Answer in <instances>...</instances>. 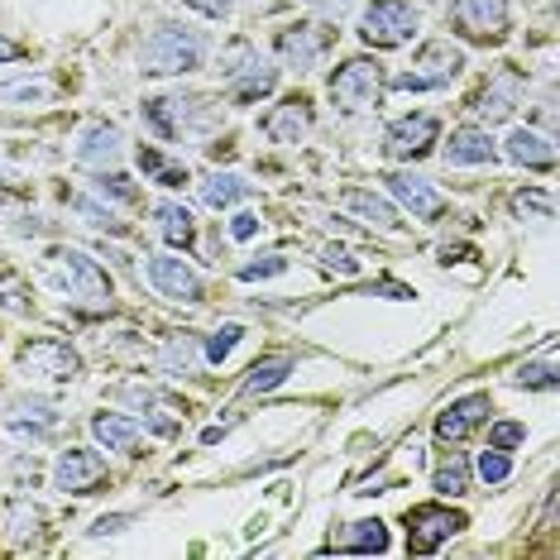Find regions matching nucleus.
Wrapping results in <instances>:
<instances>
[{
	"label": "nucleus",
	"instance_id": "nucleus-28",
	"mask_svg": "<svg viewBox=\"0 0 560 560\" xmlns=\"http://www.w3.org/2000/svg\"><path fill=\"white\" fill-rule=\"evenodd\" d=\"M197 192H201V207H211V211H231L235 201H245L249 197V183L240 173H207L197 183Z\"/></svg>",
	"mask_w": 560,
	"mask_h": 560
},
{
	"label": "nucleus",
	"instance_id": "nucleus-11",
	"mask_svg": "<svg viewBox=\"0 0 560 560\" xmlns=\"http://www.w3.org/2000/svg\"><path fill=\"white\" fill-rule=\"evenodd\" d=\"M436 144H441V120L427 116V110H407V116H398L384 130V154L393 163H417Z\"/></svg>",
	"mask_w": 560,
	"mask_h": 560
},
{
	"label": "nucleus",
	"instance_id": "nucleus-12",
	"mask_svg": "<svg viewBox=\"0 0 560 560\" xmlns=\"http://www.w3.org/2000/svg\"><path fill=\"white\" fill-rule=\"evenodd\" d=\"M120 398L135 407L139 417H144V431H154V436H177L187 422V402L183 398H173V393H163L159 384H125L120 388Z\"/></svg>",
	"mask_w": 560,
	"mask_h": 560
},
{
	"label": "nucleus",
	"instance_id": "nucleus-1",
	"mask_svg": "<svg viewBox=\"0 0 560 560\" xmlns=\"http://www.w3.org/2000/svg\"><path fill=\"white\" fill-rule=\"evenodd\" d=\"M44 269H48V283L58 288V298L68 302L72 312L101 316V312L116 307V288H110V273L101 269L92 254H82V249H54Z\"/></svg>",
	"mask_w": 560,
	"mask_h": 560
},
{
	"label": "nucleus",
	"instance_id": "nucleus-47",
	"mask_svg": "<svg viewBox=\"0 0 560 560\" xmlns=\"http://www.w3.org/2000/svg\"><path fill=\"white\" fill-rule=\"evenodd\" d=\"M30 58V48H24L20 39H5V34H0V68H5V62H24Z\"/></svg>",
	"mask_w": 560,
	"mask_h": 560
},
{
	"label": "nucleus",
	"instance_id": "nucleus-21",
	"mask_svg": "<svg viewBox=\"0 0 560 560\" xmlns=\"http://www.w3.org/2000/svg\"><path fill=\"white\" fill-rule=\"evenodd\" d=\"M259 130L273 139V144H302L312 135V101L307 96H283L269 116L259 120Z\"/></svg>",
	"mask_w": 560,
	"mask_h": 560
},
{
	"label": "nucleus",
	"instance_id": "nucleus-44",
	"mask_svg": "<svg viewBox=\"0 0 560 560\" xmlns=\"http://www.w3.org/2000/svg\"><path fill=\"white\" fill-rule=\"evenodd\" d=\"M264 231V221L254 211H235V221H231V240H240V245H245V240H254Z\"/></svg>",
	"mask_w": 560,
	"mask_h": 560
},
{
	"label": "nucleus",
	"instance_id": "nucleus-36",
	"mask_svg": "<svg viewBox=\"0 0 560 560\" xmlns=\"http://www.w3.org/2000/svg\"><path fill=\"white\" fill-rule=\"evenodd\" d=\"M240 340H245V326H240V322H225V326L207 340V346H201V360H207V364H225Z\"/></svg>",
	"mask_w": 560,
	"mask_h": 560
},
{
	"label": "nucleus",
	"instance_id": "nucleus-20",
	"mask_svg": "<svg viewBox=\"0 0 560 560\" xmlns=\"http://www.w3.org/2000/svg\"><path fill=\"white\" fill-rule=\"evenodd\" d=\"M340 211H350L354 221L374 225V231H402V215H398V201H388L384 192H374V187H346V192L336 197Z\"/></svg>",
	"mask_w": 560,
	"mask_h": 560
},
{
	"label": "nucleus",
	"instance_id": "nucleus-26",
	"mask_svg": "<svg viewBox=\"0 0 560 560\" xmlns=\"http://www.w3.org/2000/svg\"><path fill=\"white\" fill-rule=\"evenodd\" d=\"M330 551H346V556H384V551H388V527H384L378 517L346 522V527L330 537Z\"/></svg>",
	"mask_w": 560,
	"mask_h": 560
},
{
	"label": "nucleus",
	"instance_id": "nucleus-42",
	"mask_svg": "<svg viewBox=\"0 0 560 560\" xmlns=\"http://www.w3.org/2000/svg\"><path fill=\"white\" fill-rule=\"evenodd\" d=\"M278 273H288V259L283 254H264V259H254L240 269V283H259V278H278Z\"/></svg>",
	"mask_w": 560,
	"mask_h": 560
},
{
	"label": "nucleus",
	"instance_id": "nucleus-7",
	"mask_svg": "<svg viewBox=\"0 0 560 560\" xmlns=\"http://www.w3.org/2000/svg\"><path fill=\"white\" fill-rule=\"evenodd\" d=\"M460 72H465V48L460 44L427 39L412 54V68L393 78V86H398V92H441V86H451Z\"/></svg>",
	"mask_w": 560,
	"mask_h": 560
},
{
	"label": "nucleus",
	"instance_id": "nucleus-16",
	"mask_svg": "<svg viewBox=\"0 0 560 560\" xmlns=\"http://www.w3.org/2000/svg\"><path fill=\"white\" fill-rule=\"evenodd\" d=\"M326 48H330V34L322 30V24H288V30H278V39H273L278 62H283V68H292V72L322 68Z\"/></svg>",
	"mask_w": 560,
	"mask_h": 560
},
{
	"label": "nucleus",
	"instance_id": "nucleus-3",
	"mask_svg": "<svg viewBox=\"0 0 560 560\" xmlns=\"http://www.w3.org/2000/svg\"><path fill=\"white\" fill-rule=\"evenodd\" d=\"M144 125L159 139L177 144L183 135H207V130H215V106H211L207 96H192V92H163V96H149L144 101Z\"/></svg>",
	"mask_w": 560,
	"mask_h": 560
},
{
	"label": "nucleus",
	"instance_id": "nucleus-15",
	"mask_svg": "<svg viewBox=\"0 0 560 560\" xmlns=\"http://www.w3.org/2000/svg\"><path fill=\"white\" fill-rule=\"evenodd\" d=\"M144 278L149 288L159 292V298L168 302H187V307H197L201 302V278L187 259H177V254H149L144 259Z\"/></svg>",
	"mask_w": 560,
	"mask_h": 560
},
{
	"label": "nucleus",
	"instance_id": "nucleus-48",
	"mask_svg": "<svg viewBox=\"0 0 560 560\" xmlns=\"http://www.w3.org/2000/svg\"><path fill=\"white\" fill-rule=\"evenodd\" d=\"M221 436H225V427H207V431H201V441H207V445H215Z\"/></svg>",
	"mask_w": 560,
	"mask_h": 560
},
{
	"label": "nucleus",
	"instance_id": "nucleus-41",
	"mask_svg": "<svg viewBox=\"0 0 560 560\" xmlns=\"http://www.w3.org/2000/svg\"><path fill=\"white\" fill-rule=\"evenodd\" d=\"M517 388H556V360L546 354L541 364H522L517 369Z\"/></svg>",
	"mask_w": 560,
	"mask_h": 560
},
{
	"label": "nucleus",
	"instance_id": "nucleus-35",
	"mask_svg": "<svg viewBox=\"0 0 560 560\" xmlns=\"http://www.w3.org/2000/svg\"><path fill=\"white\" fill-rule=\"evenodd\" d=\"M72 201V211H78L82 215V221L86 225H92V231H106V235H125V221H116V211H110V207H101V201L96 197H68Z\"/></svg>",
	"mask_w": 560,
	"mask_h": 560
},
{
	"label": "nucleus",
	"instance_id": "nucleus-29",
	"mask_svg": "<svg viewBox=\"0 0 560 560\" xmlns=\"http://www.w3.org/2000/svg\"><path fill=\"white\" fill-rule=\"evenodd\" d=\"M469 475H475V465H469L460 451H451L436 465V475H431V489H436L441 499H465V493H469Z\"/></svg>",
	"mask_w": 560,
	"mask_h": 560
},
{
	"label": "nucleus",
	"instance_id": "nucleus-33",
	"mask_svg": "<svg viewBox=\"0 0 560 560\" xmlns=\"http://www.w3.org/2000/svg\"><path fill=\"white\" fill-rule=\"evenodd\" d=\"M508 211H513L517 221H537V225L556 221V201L546 187H522V192H513L508 197Z\"/></svg>",
	"mask_w": 560,
	"mask_h": 560
},
{
	"label": "nucleus",
	"instance_id": "nucleus-13",
	"mask_svg": "<svg viewBox=\"0 0 560 560\" xmlns=\"http://www.w3.org/2000/svg\"><path fill=\"white\" fill-rule=\"evenodd\" d=\"M106 479H110V465L101 451H92V445H68V451H58L54 489L72 493V499H86V493H96Z\"/></svg>",
	"mask_w": 560,
	"mask_h": 560
},
{
	"label": "nucleus",
	"instance_id": "nucleus-10",
	"mask_svg": "<svg viewBox=\"0 0 560 560\" xmlns=\"http://www.w3.org/2000/svg\"><path fill=\"white\" fill-rule=\"evenodd\" d=\"M469 522L465 513H455V508L445 503H417L407 508V551L412 556H436L445 541L455 537V532H465Z\"/></svg>",
	"mask_w": 560,
	"mask_h": 560
},
{
	"label": "nucleus",
	"instance_id": "nucleus-39",
	"mask_svg": "<svg viewBox=\"0 0 560 560\" xmlns=\"http://www.w3.org/2000/svg\"><path fill=\"white\" fill-rule=\"evenodd\" d=\"M475 475L483 479V483H503L508 475H513V455L508 451H479V460H475Z\"/></svg>",
	"mask_w": 560,
	"mask_h": 560
},
{
	"label": "nucleus",
	"instance_id": "nucleus-17",
	"mask_svg": "<svg viewBox=\"0 0 560 560\" xmlns=\"http://www.w3.org/2000/svg\"><path fill=\"white\" fill-rule=\"evenodd\" d=\"M517 96H522V72L503 68V72H493V78L475 92L469 110H475V120H483V125H503L517 110Z\"/></svg>",
	"mask_w": 560,
	"mask_h": 560
},
{
	"label": "nucleus",
	"instance_id": "nucleus-34",
	"mask_svg": "<svg viewBox=\"0 0 560 560\" xmlns=\"http://www.w3.org/2000/svg\"><path fill=\"white\" fill-rule=\"evenodd\" d=\"M135 163H139V173H149V177H159L163 187H183L187 183V168H177V163H168L159 154L154 144H139V154H135Z\"/></svg>",
	"mask_w": 560,
	"mask_h": 560
},
{
	"label": "nucleus",
	"instance_id": "nucleus-6",
	"mask_svg": "<svg viewBox=\"0 0 560 560\" xmlns=\"http://www.w3.org/2000/svg\"><path fill=\"white\" fill-rule=\"evenodd\" d=\"M417 30H422V15H417L412 0H369L360 10V39L378 54L412 44Z\"/></svg>",
	"mask_w": 560,
	"mask_h": 560
},
{
	"label": "nucleus",
	"instance_id": "nucleus-14",
	"mask_svg": "<svg viewBox=\"0 0 560 560\" xmlns=\"http://www.w3.org/2000/svg\"><path fill=\"white\" fill-rule=\"evenodd\" d=\"M393 201H398L402 211H412V221H445L451 215V201H445V192H436V183H427L422 173L412 168H398L384 177Z\"/></svg>",
	"mask_w": 560,
	"mask_h": 560
},
{
	"label": "nucleus",
	"instance_id": "nucleus-25",
	"mask_svg": "<svg viewBox=\"0 0 560 560\" xmlns=\"http://www.w3.org/2000/svg\"><path fill=\"white\" fill-rule=\"evenodd\" d=\"M503 154L517 163V168H532V173H551L556 168V144L551 135H537V130H513L503 139Z\"/></svg>",
	"mask_w": 560,
	"mask_h": 560
},
{
	"label": "nucleus",
	"instance_id": "nucleus-27",
	"mask_svg": "<svg viewBox=\"0 0 560 560\" xmlns=\"http://www.w3.org/2000/svg\"><path fill=\"white\" fill-rule=\"evenodd\" d=\"M154 221H159V235L168 240L173 249H192L197 245V215L187 211L183 201H159Z\"/></svg>",
	"mask_w": 560,
	"mask_h": 560
},
{
	"label": "nucleus",
	"instance_id": "nucleus-19",
	"mask_svg": "<svg viewBox=\"0 0 560 560\" xmlns=\"http://www.w3.org/2000/svg\"><path fill=\"white\" fill-rule=\"evenodd\" d=\"M441 159H445V168H489V163H499V144L479 125H460V130H451V139H445Z\"/></svg>",
	"mask_w": 560,
	"mask_h": 560
},
{
	"label": "nucleus",
	"instance_id": "nucleus-43",
	"mask_svg": "<svg viewBox=\"0 0 560 560\" xmlns=\"http://www.w3.org/2000/svg\"><path fill=\"white\" fill-rule=\"evenodd\" d=\"M322 264H326V269H336V273H360V259H354L350 249H340V245H326Z\"/></svg>",
	"mask_w": 560,
	"mask_h": 560
},
{
	"label": "nucleus",
	"instance_id": "nucleus-2",
	"mask_svg": "<svg viewBox=\"0 0 560 560\" xmlns=\"http://www.w3.org/2000/svg\"><path fill=\"white\" fill-rule=\"evenodd\" d=\"M207 34L197 24H183V20H163L144 34L139 44V72L144 78H183V72H197L207 62Z\"/></svg>",
	"mask_w": 560,
	"mask_h": 560
},
{
	"label": "nucleus",
	"instance_id": "nucleus-9",
	"mask_svg": "<svg viewBox=\"0 0 560 560\" xmlns=\"http://www.w3.org/2000/svg\"><path fill=\"white\" fill-rule=\"evenodd\" d=\"M326 92L336 101V110L364 116V110H374L378 96H384V68H378L374 58H346L336 72H330Z\"/></svg>",
	"mask_w": 560,
	"mask_h": 560
},
{
	"label": "nucleus",
	"instance_id": "nucleus-38",
	"mask_svg": "<svg viewBox=\"0 0 560 560\" xmlns=\"http://www.w3.org/2000/svg\"><path fill=\"white\" fill-rule=\"evenodd\" d=\"M39 527H44V513H39V508L24 503V499L10 503V537H15V541H30V537H39Z\"/></svg>",
	"mask_w": 560,
	"mask_h": 560
},
{
	"label": "nucleus",
	"instance_id": "nucleus-23",
	"mask_svg": "<svg viewBox=\"0 0 560 560\" xmlns=\"http://www.w3.org/2000/svg\"><path fill=\"white\" fill-rule=\"evenodd\" d=\"M92 436L106 445V451L144 455L139 451V445H144V427H139V417H130V412H96L92 417Z\"/></svg>",
	"mask_w": 560,
	"mask_h": 560
},
{
	"label": "nucleus",
	"instance_id": "nucleus-24",
	"mask_svg": "<svg viewBox=\"0 0 560 560\" xmlns=\"http://www.w3.org/2000/svg\"><path fill=\"white\" fill-rule=\"evenodd\" d=\"M58 422V407L48 398H34V393H20V398H10V431L15 436H30V441H44L48 431Z\"/></svg>",
	"mask_w": 560,
	"mask_h": 560
},
{
	"label": "nucleus",
	"instance_id": "nucleus-8",
	"mask_svg": "<svg viewBox=\"0 0 560 560\" xmlns=\"http://www.w3.org/2000/svg\"><path fill=\"white\" fill-rule=\"evenodd\" d=\"M445 20H451V30L460 34L465 44H479V48H499L508 34H513V10H508V0H451Z\"/></svg>",
	"mask_w": 560,
	"mask_h": 560
},
{
	"label": "nucleus",
	"instance_id": "nucleus-30",
	"mask_svg": "<svg viewBox=\"0 0 560 560\" xmlns=\"http://www.w3.org/2000/svg\"><path fill=\"white\" fill-rule=\"evenodd\" d=\"M159 364H163V374H197V364H201V340L197 336H168V346L159 350Z\"/></svg>",
	"mask_w": 560,
	"mask_h": 560
},
{
	"label": "nucleus",
	"instance_id": "nucleus-32",
	"mask_svg": "<svg viewBox=\"0 0 560 560\" xmlns=\"http://www.w3.org/2000/svg\"><path fill=\"white\" fill-rule=\"evenodd\" d=\"M48 101H54V82L48 78L0 82V106H48Z\"/></svg>",
	"mask_w": 560,
	"mask_h": 560
},
{
	"label": "nucleus",
	"instance_id": "nucleus-4",
	"mask_svg": "<svg viewBox=\"0 0 560 560\" xmlns=\"http://www.w3.org/2000/svg\"><path fill=\"white\" fill-rule=\"evenodd\" d=\"M221 86L235 106H254L278 86V68H269L249 39H231L221 48Z\"/></svg>",
	"mask_w": 560,
	"mask_h": 560
},
{
	"label": "nucleus",
	"instance_id": "nucleus-18",
	"mask_svg": "<svg viewBox=\"0 0 560 560\" xmlns=\"http://www.w3.org/2000/svg\"><path fill=\"white\" fill-rule=\"evenodd\" d=\"M72 159L82 163V168H92V173H110L116 163L125 159V139L116 125H106V120H92L86 130L78 135V149H72Z\"/></svg>",
	"mask_w": 560,
	"mask_h": 560
},
{
	"label": "nucleus",
	"instance_id": "nucleus-40",
	"mask_svg": "<svg viewBox=\"0 0 560 560\" xmlns=\"http://www.w3.org/2000/svg\"><path fill=\"white\" fill-rule=\"evenodd\" d=\"M522 441H527V427L513 422V417H503V422H489V445H493V451H517Z\"/></svg>",
	"mask_w": 560,
	"mask_h": 560
},
{
	"label": "nucleus",
	"instance_id": "nucleus-45",
	"mask_svg": "<svg viewBox=\"0 0 560 560\" xmlns=\"http://www.w3.org/2000/svg\"><path fill=\"white\" fill-rule=\"evenodd\" d=\"M130 522H135L130 513H110V517H96V522H92V537H120V532L130 527Z\"/></svg>",
	"mask_w": 560,
	"mask_h": 560
},
{
	"label": "nucleus",
	"instance_id": "nucleus-46",
	"mask_svg": "<svg viewBox=\"0 0 560 560\" xmlns=\"http://www.w3.org/2000/svg\"><path fill=\"white\" fill-rule=\"evenodd\" d=\"M183 5H192L197 15H207V20H225L235 10V0H183Z\"/></svg>",
	"mask_w": 560,
	"mask_h": 560
},
{
	"label": "nucleus",
	"instance_id": "nucleus-22",
	"mask_svg": "<svg viewBox=\"0 0 560 560\" xmlns=\"http://www.w3.org/2000/svg\"><path fill=\"white\" fill-rule=\"evenodd\" d=\"M489 412H493V398L489 393H469V398H455L445 412L436 417V436L441 441H465L469 431H479L483 422H489Z\"/></svg>",
	"mask_w": 560,
	"mask_h": 560
},
{
	"label": "nucleus",
	"instance_id": "nucleus-31",
	"mask_svg": "<svg viewBox=\"0 0 560 560\" xmlns=\"http://www.w3.org/2000/svg\"><path fill=\"white\" fill-rule=\"evenodd\" d=\"M292 374V354H264L259 364H249V378H245V398H259V393L278 388L283 378Z\"/></svg>",
	"mask_w": 560,
	"mask_h": 560
},
{
	"label": "nucleus",
	"instance_id": "nucleus-5",
	"mask_svg": "<svg viewBox=\"0 0 560 560\" xmlns=\"http://www.w3.org/2000/svg\"><path fill=\"white\" fill-rule=\"evenodd\" d=\"M15 364H20V374L39 388H62L82 374V354L58 336H30L15 350Z\"/></svg>",
	"mask_w": 560,
	"mask_h": 560
},
{
	"label": "nucleus",
	"instance_id": "nucleus-37",
	"mask_svg": "<svg viewBox=\"0 0 560 560\" xmlns=\"http://www.w3.org/2000/svg\"><path fill=\"white\" fill-rule=\"evenodd\" d=\"M92 192L120 201V207H135V201H139V187H130V177H120L116 168H110V173H96V177H92Z\"/></svg>",
	"mask_w": 560,
	"mask_h": 560
}]
</instances>
